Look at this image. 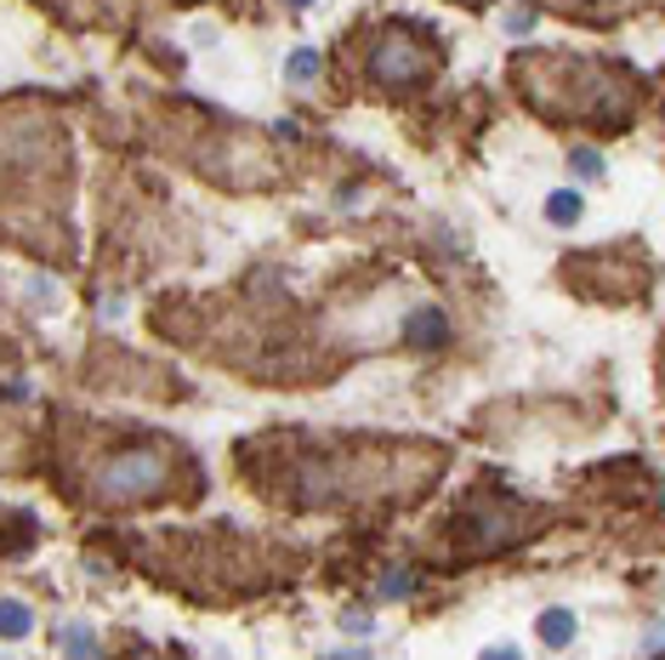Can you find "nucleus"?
Here are the masks:
<instances>
[{"label": "nucleus", "instance_id": "nucleus-13", "mask_svg": "<svg viewBox=\"0 0 665 660\" xmlns=\"http://www.w3.org/2000/svg\"><path fill=\"white\" fill-rule=\"evenodd\" d=\"M330 660H364V654H330Z\"/></svg>", "mask_w": 665, "mask_h": 660}, {"label": "nucleus", "instance_id": "nucleus-6", "mask_svg": "<svg viewBox=\"0 0 665 660\" xmlns=\"http://www.w3.org/2000/svg\"><path fill=\"white\" fill-rule=\"evenodd\" d=\"M546 222H557V228H569V222H580V194H569V188H557L552 200H546Z\"/></svg>", "mask_w": 665, "mask_h": 660}, {"label": "nucleus", "instance_id": "nucleus-11", "mask_svg": "<svg viewBox=\"0 0 665 660\" xmlns=\"http://www.w3.org/2000/svg\"><path fill=\"white\" fill-rule=\"evenodd\" d=\"M63 644H69V660H91V632H69Z\"/></svg>", "mask_w": 665, "mask_h": 660}, {"label": "nucleus", "instance_id": "nucleus-9", "mask_svg": "<svg viewBox=\"0 0 665 660\" xmlns=\"http://www.w3.org/2000/svg\"><path fill=\"white\" fill-rule=\"evenodd\" d=\"M569 165H575V177H586V183L603 177V154H591V148H575V154H569Z\"/></svg>", "mask_w": 665, "mask_h": 660}, {"label": "nucleus", "instance_id": "nucleus-7", "mask_svg": "<svg viewBox=\"0 0 665 660\" xmlns=\"http://www.w3.org/2000/svg\"><path fill=\"white\" fill-rule=\"evenodd\" d=\"M29 626H35V615L23 604H0V638H29Z\"/></svg>", "mask_w": 665, "mask_h": 660}, {"label": "nucleus", "instance_id": "nucleus-4", "mask_svg": "<svg viewBox=\"0 0 665 660\" xmlns=\"http://www.w3.org/2000/svg\"><path fill=\"white\" fill-rule=\"evenodd\" d=\"M569 638H575V615H569V609H546V615H541V644H546V649H563Z\"/></svg>", "mask_w": 665, "mask_h": 660}, {"label": "nucleus", "instance_id": "nucleus-1", "mask_svg": "<svg viewBox=\"0 0 665 660\" xmlns=\"http://www.w3.org/2000/svg\"><path fill=\"white\" fill-rule=\"evenodd\" d=\"M165 484H171V450H159V444L120 450L91 479V490L103 502H154V495H165Z\"/></svg>", "mask_w": 665, "mask_h": 660}, {"label": "nucleus", "instance_id": "nucleus-14", "mask_svg": "<svg viewBox=\"0 0 665 660\" xmlns=\"http://www.w3.org/2000/svg\"><path fill=\"white\" fill-rule=\"evenodd\" d=\"M290 7H313V0H290Z\"/></svg>", "mask_w": 665, "mask_h": 660}, {"label": "nucleus", "instance_id": "nucleus-3", "mask_svg": "<svg viewBox=\"0 0 665 660\" xmlns=\"http://www.w3.org/2000/svg\"><path fill=\"white\" fill-rule=\"evenodd\" d=\"M444 314L439 308H415V319H410V348H439L444 342Z\"/></svg>", "mask_w": 665, "mask_h": 660}, {"label": "nucleus", "instance_id": "nucleus-5", "mask_svg": "<svg viewBox=\"0 0 665 660\" xmlns=\"http://www.w3.org/2000/svg\"><path fill=\"white\" fill-rule=\"evenodd\" d=\"M285 80H290V86L319 80V52H313V46H296V52H290V63H285Z\"/></svg>", "mask_w": 665, "mask_h": 660}, {"label": "nucleus", "instance_id": "nucleus-12", "mask_svg": "<svg viewBox=\"0 0 665 660\" xmlns=\"http://www.w3.org/2000/svg\"><path fill=\"white\" fill-rule=\"evenodd\" d=\"M484 660H523V654H518V649H489Z\"/></svg>", "mask_w": 665, "mask_h": 660}, {"label": "nucleus", "instance_id": "nucleus-2", "mask_svg": "<svg viewBox=\"0 0 665 660\" xmlns=\"http://www.w3.org/2000/svg\"><path fill=\"white\" fill-rule=\"evenodd\" d=\"M432 41L421 35L415 23H392V29H381L376 35V46H370V75L381 80V86H421L426 75H432Z\"/></svg>", "mask_w": 665, "mask_h": 660}, {"label": "nucleus", "instance_id": "nucleus-8", "mask_svg": "<svg viewBox=\"0 0 665 660\" xmlns=\"http://www.w3.org/2000/svg\"><path fill=\"white\" fill-rule=\"evenodd\" d=\"M410 592H415V575L410 570H387L381 575V598H410Z\"/></svg>", "mask_w": 665, "mask_h": 660}, {"label": "nucleus", "instance_id": "nucleus-10", "mask_svg": "<svg viewBox=\"0 0 665 660\" xmlns=\"http://www.w3.org/2000/svg\"><path fill=\"white\" fill-rule=\"evenodd\" d=\"M501 23H507V35H529V29H535V12H529V7H518V12H507Z\"/></svg>", "mask_w": 665, "mask_h": 660}]
</instances>
